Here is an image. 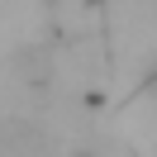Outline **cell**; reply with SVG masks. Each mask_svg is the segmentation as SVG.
<instances>
[{
    "mask_svg": "<svg viewBox=\"0 0 157 157\" xmlns=\"http://www.w3.org/2000/svg\"><path fill=\"white\" fill-rule=\"evenodd\" d=\"M147 90H152V95H157V76H152V81H147Z\"/></svg>",
    "mask_w": 157,
    "mask_h": 157,
    "instance_id": "cell-1",
    "label": "cell"
}]
</instances>
